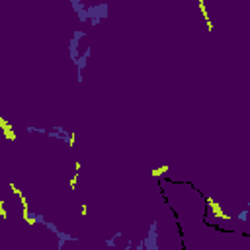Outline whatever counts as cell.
<instances>
[{
    "instance_id": "2",
    "label": "cell",
    "mask_w": 250,
    "mask_h": 250,
    "mask_svg": "<svg viewBox=\"0 0 250 250\" xmlns=\"http://www.w3.org/2000/svg\"><path fill=\"white\" fill-rule=\"evenodd\" d=\"M166 170H168V166H160V168H155V170H152V176H162V174L164 172H166Z\"/></svg>"
},
{
    "instance_id": "1",
    "label": "cell",
    "mask_w": 250,
    "mask_h": 250,
    "mask_svg": "<svg viewBox=\"0 0 250 250\" xmlns=\"http://www.w3.org/2000/svg\"><path fill=\"white\" fill-rule=\"evenodd\" d=\"M207 203L211 205V209H213V213H215V217H219V219H231V217L223 213V211H221V207L217 205V203H213V201H211V199H207Z\"/></svg>"
},
{
    "instance_id": "5",
    "label": "cell",
    "mask_w": 250,
    "mask_h": 250,
    "mask_svg": "<svg viewBox=\"0 0 250 250\" xmlns=\"http://www.w3.org/2000/svg\"><path fill=\"white\" fill-rule=\"evenodd\" d=\"M246 217H248V211H242V213L238 215V219H240V221H246Z\"/></svg>"
},
{
    "instance_id": "6",
    "label": "cell",
    "mask_w": 250,
    "mask_h": 250,
    "mask_svg": "<svg viewBox=\"0 0 250 250\" xmlns=\"http://www.w3.org/2000/svg\"><path fill=\"white\" fill-rule=\"evenodd\" d=\"M106 244H108V246H115V238H108Z\"/></svg>"
},
{
    "instance_id": "3",
    "label": "cell",
    "mask_w": 250,
    "mask_h": 250,
    "mask_svg": "<svg viewBox=\"0 0 250 250\" xmlns=\"http://www.w3.org/2000/svg\"><path fill=\"white\" fill-rule=\"evenodd\" d=\"M0 217H2V219H6V211H4V201L0 199Z\"/></svg>"
},
{
    "instance_id": "4",
    "label": "cell",
    "mask_w": 250,
    "mask_h": 250,
    "mask_svg": "<svg viewBox=\"0 0 250 250\" xmlns=\"http://www.w3.org/2000/svg\"><path fill=\"white\" fill-rule=\"evenodd\" d=\"M10 188H12V191H14V194H16V195H24V194H22V191H20L18 188H16V184H10Z\"/></svg>"
}]
</instances>
